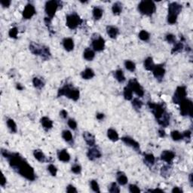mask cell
<instances>
[{"label":"cell","mask_w":193,"mask_h":193,"mask_svg":"<svg viewBox=\"0 0 193 193\" xmlns=\"http://www.w3.org/2000/svg\"><path fill=\"white\" fill-rule=\"evenodd\" d=\"M138 10L140 14L146 16H151L155 12L156 6L153 1H141L138 5Z\"/></svg>","instance_id":"5"},{"label":"cell","mask_w":193,"mask_h":193,"mask_svg":"<svg viewBox=\"0 0 193 193\" xmlns=\"http://www.w3.org/2000/svg\"><path fill=\"white\" fill-rule=\"evenodd\" d=\"M179 104L180 107V114L182 116H189L190 117H192L193 104L190 100L185 98L182 100Z\"/></svg>","instance_id":"7"},{"label":"cell","mask_w":193,"mask_h":193,"mask_svg":"<svg viewBox=\"0 0 193 193\" xmlns=\"http://www.w3.org/2000/svg\"><path fill=\"white\" fill-rule=\"evenodd\" d=\"M71 170L73 173H76V174H79V173H80L81 171H82V167H81L79 164H76L72 167Z\"/></svg>","instance_id":"47"},{"label":"cell","mask_w":193,"mask_h":193,"mask_svg":"<svg viewBox=\"0 0 193 193\" xmlns=\"http://www.w3.org/2000/svg\"><path fill=\"white\" fill-rule=\"evenodd\" d=\"M129 191H130V192L132 193L140 192V189L139 188V187L137 185H134V184H131V185H129Z\"/></svg>","instance_id":"49"},{"label":"cell","mask_w":193,"mask_h":193,"mask_svg":"<svg viewBox=\"0 0 193 193\" xmlns=\"http://www.w3.org/2000/svg\"><path fill=\"white\" fill-rule=\"evenodd\" d=\"M0 3H1V5H2V6L3 8H8L10 6V5H11V2L9 1V0H5V1H1Z\"/></svg>","instance_id":"54"},{"label":"cell","mask_w":193,"mask_h":193,"mask_svg":"<svg viewBox=\"0 0 193 193\" xmlns=\"http://www.w3.org/2000/svg\"><path fill=\"white\" fill-rule=\"evenodd\" d=\"M123 94L124 98L127 101H131L132 98H133V91H132V90L128 85L124 88Z\"/></svg>","instance_id":"32"},{"label":"cell","mask_w":193,"mask_h":193,"mask_svg":"<svg viewBox=\"0 0 193 193\" xmlns=\"http://www.w3.org/2000/svg\"><path fill=\"white\" fill-rule=\"evenodd\" d=\"M33 86H34L36 88H38V89H41V88H43L44 85H45V82H44V81L42 80L41 78H39V77L33 78Z\"/></svg>","instance_id":"35"},{"label":"cell","mask_w":193,"mask_h":193,"mask_svg":"<svg viewBox=\"0 0 193 193\" xmlns=\"http://www.w3.org/2000/svg\"><path fill=\"white\" fill-rule=\"evenodd\" d=\"M81 76H82V78L83 79L88 80V79H92V78H94L95 74H94V72L92 69L87 68L85 69L84 71H82V73H81Z\"/></svg>","instance_id":"25"},{"label":"cell","mask_w":193,"mask_h":193,"mask_svg":"<svg viewBox=\"0 0 193 193\" xmlns=\"http://www.w3.org/2000/svg\"><path fill=\"white\" fill-rule=\"evenodd\" d=\"M67 124H68L69 127H70L71 129H73V130H76V128H77V123H76V122L74 119H69Z\"/></svg>","instance_id":"51"},{"label":"cell","mask_w":193,"mask_h":193,"mask_svg":"<svg viewBox=\"0 0 193 193\" xmlns=\"http://www.w3.org/2000/svg\"><path fill=\"white\" fill-rule=\"evenodd\" d=\"M104 113H98V114H97V119H98V120H102V119H104Z\"/></svg>","instance_id":"60"},{"label":"cell","mask_w":193,"mask_h":193,"mask_svg":"<svg viewBox=\"0 0 193 193\" xmlns=\"http://www.w3.org/2000/svg\"><path fill=\"white\" fill-rule=\"evenodd\" d=\"M175 158V153L170 150H164L161 154V159L167 164H170Z\"/></svg>","instance_id":"16"},{"label":"cell","mask_w":193,"mask_h":193,"mask_svg":"<svg viewBox=\"0 0 193 193\" xmlns=\"http://www.w3.org/2000/svg\"><path fill=\"white\" fill-rule=\"evenodd\" d=\"M107 137H108V138L110 140L113 141V142H116V141L119 140V139L118 133L116 132V131H115L113 128H110V129L107 131Z\"/></svg>","instance_id":"28"},{"label":"cell","mask_w":193,"mask_h":193,"mask_svg":"<svg viewBox=\"0 0 193 193\" xmlns=\"http://www.w3.org/2000/svg\"><path fill=\"white\" fill-rule=\"evenodd\" d=\"M155 63L153 62V59L151 57H147L144 61V67L148 71H152L153 68L155 67Z\"/></svg>","instance_id":"29"},{"label":"cell","mask_w":193,"mask_h":193,"mask_svg":"<svg viewBox=\"0 0 193 193\" xmlns=\"http://www.w3.org/2000/svg\"><path fill=\"white\" fill-rule=\"evenodd\" d=\"M67 115H68V113H67L66 110H63L60 112V116H61L63 119H66V118L67 117Z\"/></svg>","instance_id":"55"},{"label":"cell","mask_w":193,"mask_h":193,"mask_svg":"<svg viewBox=\"0 0 193 193\" xmlns=\"http://www.w3.org/2000/svg\"><path fill=\"white\" fill-rule=\"evenodd\" d=\"M62 96H66L69 99L77 101L80 96V92L77 88L70 85H65L63 87L60 88L57 91V97L60 98Z\"/></svg>","instance_id":"4"},{"label":"cell","mask_w":193,"mask_h":193,"mask_svg":"<svg viewBox=\"0 0 193 193\" xmlns=\"http://www.w3.org/2000/svg\"><path fill=\"white\" fill-rule=\"evenodd\" d=\"M29 51L32 54L36 56H40L45 60H48L51 57V53L48 47L40 45L36 42H31L29 45Z\"/></svg>","instance_id":"3"},{"label":"cell","mask_w":193,"mask_h":193,"mask_svg":"<svg viewBox=\"0 0 193 193\" xmlns=\"http://www.w3.org/2000/svg\"><path fill=\"white\" fill-rule=\"evenodd\" d=\"M67 191L69 193L77 192V189H76V187L73 186V185H69L67 187Z\"/></svg>","instance_id":"53"},{"label":"cell","mask_w":193,"mask_h":193,"mask_svg":"<svg viewBox=\"0 0 193 193\" xmlns=\"http://www.w3.org/2000/svg\"><path fill=\"white\" fill-rule=\"evenodd\" d=\"M182 5H179L177 2H171L168 5V14L177 16L182 11Z\"/></svg>","instance_id":"15"},{"label":"cell","mask_w":193,"mask_h":193,"mask_svg":"<svg viewBox=\"0 0 193 193\" xmlns=\"http://www.w3.org/2000/svg\"><path fill=\"white\" fill-rule=\"evenodd\" d=\"M33 155H34L35 158L37 161H39V162L41 163L46 162V161H48V159L47 158V157L45 155V154L39 149L34 150V152H33Z\"/></svg>","instance_id":"21"},{"label":"cell","mask_w":193,"mask_h":193,"mask_svg":"<svg viewBox=\"0 0 193 193\" xmlns=\"http://www.w3.org/2000/svg\"><path fill=\"white\" fill-rule=\"evenodd\" d=\"M152 73L154 77L157 80L161 81L165 75V70L162 65H157L155 66V67L152 70Z\"/></svg>","instance_id":"14"},{"label":"cell","mask_w":193,"mask_h":193,"mask_svg":"<svg viewBox=\"0 0 193 193\" xmlns=\"http://www.w3.org/2000/svg\"><path fill=\"white\" fill-rule=\"evenodd\" d=\"M92 48L95 51H102L105 48V40L101 36H98L92 40Z\"/></svg>","instance_id":"11"},{"label":"cell","mask_w":193,"mask_h":193,"mask_svg":"<svg viewBox=\"0 0 193 193\" xmlns=\"http://www.w3.org/2000/svg\"><path fill=\"white\" fill-rule=\"evenodd\" d=\"M1 154L8 160L10 167L20 176L29 181L36 179V173L33 167H31L19 153L11 152L8 150L2 149Z\"/></svg>","instance_id":"1"},{"label":"cell","mask_w":193,"mask_h":193,"mask_svg":"<svg viewBox=\"0 0 193 193\" xmlns=\"http://www.w3.org/2000/svg\"><path fill=\"white\" fill-rule=\"evenodd\" d=\"M83 22L82 19L76 13H73V14H68L67 16V26H68L70 29H75L81 25Z\"/></svg>","instance_id":"8"},{"label":"cell","mask_w":193,"mask_h":193,"mask_svg":"<svg viewBox=\"0 0 193 193\" xmlns=\"http://www.w3.org/2000/svg\"><path fill=\"white\" fill-rule=\"evenodd\" d=\"M48 171H49V173H51V176H55L56 175H57V167H56L54 165H53V164H50V165L48 166Z\"/></svg>","instance_id":"46"},{"label":"cell","mask_w":193,"mask_h":193,"mask_svg":"<svg viewBox=\"0 0 193 193\" xmlns=\"http://www.w3.org/2000/svg\"><path fill=\"white\" fill-rule=\"evenodd\" d=\"M158 134L160 137H165V131H164V130H163V129H159Z\"/></svg>","instance_id":"57"},{"label":"cell","mask_w":193,"mask_h":193,"mask_svg":"<svg viewBox=\"0 0 193 193\" xmlns=\"http://www.w3.org/2000/svg\"><path fill=\"white\" fill-rule=\"evenodd\" d=\"M170 135H171L172 139L175 141H179L183 139L182 134H181L180 132H179L178 131H173L171 132V134Z\"/></svg>","instance_id":"40"},{"label":"cell","mask_w":193,"mask_h":193,"mask_svg":"<svg viewBox=\"0 0 193 193\" xmlns=\"http://www.w3.org/2000/svg\"><path fill=\"white\" fill-rule=\"evenodd\" d=\"M176 20H177V16L172 15V14L167 15V22L170 24H174L176 23Z\"/></svg>","instance_id":"50"},{"label":"cell","mask_w":193,"mask_h":193,"mask_svg":"<svg viewBox=\"0 0 193 193\" xmlns=\"http://www.w3.org/2000/svg\"><path fill=\"white\" fill-rule=\"evenodd\" d=\"M128 86L132 90L133 92H134L138 97L142 98L144 95V90L142 88L139 82H137L136 79H131L129 82H128Z\"/></svg>","instance_id":"10"},{"label":"cell","mask_w":193,"mask_h":193,"mask_svg":"<svg viewBox=\"0 0 193 193\" xmlns=\"http://www.w3.org/2000/svg\"><path fill=\"white\" fill-rule=\"evenodd\" d=\"M109 191L111 193H119L120 192V189H119V187L118 186V185L116 182H113L110 185Z\"/></svg>","instance_id":"45"},{"label":"cell","mask_w":193,"mask_h":193,"mask_svg":"<svg viewBox=\"0 0 193 193\" xmlns=\"http://www.w3.org/2000/svg\"><path fill=\"white\" fill-rule=\"evenodd\" d=\"M117 182H119V184H120L121 185H125L128 183V177L126 175L123 173V172H118L117 173Z\"/></svg>","instance_id":"27"},{"label":"cell","mask_w":193,"mask_h":193,"mask_svg":"<svg viewBox=\"0 0 193 193\" xmlns=\"http://www.w3.org/2000/svg\"><path fill=\"white\" fill-rule=\"evenodd\" d=\"M155 161V158L152 153H146L144 155V162L146 165L152 166Z\"/></svg>","instance_id":"26"},{"label":"cell","mask_w":193,"mask_h":193,"mask_svg":"<svg viewBox=\"0 0 193 193\" xmlns=\"http://www.w3.org/2000/svg\"><path fill=\"white\" fill-rule=\"evenodd\" d=\"M122 140V142L125 144H126L128 146L131 147L134 149L136 150L137 152H140V143L136 141L135 140H134L133 138L130 137H123L121 139Z\"/></svg>","instance_id":"12"},{"label":"cell","mask_w":193,"mask_h":193,"mask_svg":"<svg viewBox=\"0 0 193 193\" xmlns=\"http://www.w3.org/2000/svg\"><path fill=\"white\" fill-rule=\"evenodd\" d=\"M125 67L127 70L131 72H134L136 70V65L131 60H126L125 62Z\"/></svg>","instance_id":"39"},{"label":"cell","mask_w":193,"mask_h":193,"mask_svg":"<svg viewBox=\"0 0 193 193\" xmlns=\"http://www.w3.org/2000/svg\"><path fill=\"white\" fill-rule=\"evenodd\" d=\"M149 33L146 30H141L139 33V38L142 41H148L149 39Z\"/></svg>","instance_id":"42"},{"label":"cell","mask_w":193,"mask_h":193,"mask_svg":"<svg viewBox=\"0 0 193 193\" xmlns=\"http://www.w3.org/2000/svg\"><path fill=\"white\" fill-rule=\"evenodd\" d=\"M7 123V126H8V129L11 131V133H16L17 131V125H16L15 122H14L13 119H8L6 122Z\"/></svg>","instance_id":"34"},{"label":"cell","mask_w":193,"mask_h":193,"mask_svg":"<svg viewBox=\"0 0 193 193\" xmlns=\"http://www.w3.org/2000/svg\"><path fill=\"white\" fill-rule=\"evenodd\" d=\"M112 11L115 15H119L122 11V5L121 2H115L112 7Z\"/></svg>","instance_id":"30"},{"label":"cell","mask_w":193,"mask_h":193,"mask_svg":"<svg viewBox=\"0 0 193 193\" xmlns=\"http://www.w3.org/2000/svg\"><path fill=\"white\" fill-rule=\"evenodd\" d=\"M107 34L111 39H116L119 33V30L117 27L114 26H108L107 27Z\"/></svg>","instance_id":"22"},{"label":"cell","mask_w":193,"mask_h":193,"mask_svg":"<svg viewBox=\"0 0 193 193\" xmlns=\"http://www.w3.org/2000/svg\"><path fill=\"white\" fill-rule=\"evenodd\" d=\"M17 34H18V30H17V27H12L10 29L9 32H8V35L12 39H17Z\"/></svg>","instance_id":"44"},{"label":"cell","mask_w":193,"mask_h":193,"mask_svg":"<svg viewBox=\"0 0 193 193\" xmlns=\"http://www.w3.org/2000/svg\"><path fill=\"white\" fill-rule=\"evenodd\" d=\"M60 5H61V2L60 1H55V0L48 1L45 3V11L47 16H48L47 17L52 20V18L55 15L56 11L58 9Z\"/></svg>","instance_id":"6"},{"label":"cell","mask_w":193,"mask_h":193,"mask_svg":"<svg viewBox=\"0 0 193 193\" xmlns=\"http://www.w3.org/2000/svg\"><path fill=\"white\" fill-rule=\"evenodd\" d=\"M143 105V102L140 100L138 99V98H134V99L133 100V101H132V106H133V107L136 110H140V109L142 108Z\"/></svg>","instance_id":"41"},{"label":"cell","mask_w":193,"mask_h":193,"mask_svg":"<svg viewBox=\"0 0 193 193\" xmlns=\"http://www.w3.org/2000/svg\"><path fill=\"white\" fill-rule=\"evenodd\" d=\"M182 136H183V138H185V139L190 140L191 139V131H185L182 133Z\"/></svg>","instance_id":"52"},{"label":"cell","mask_w":193,"mask_h":193,"mask_svg":"<svg viewBox=\"0 0 193 193\" xmlns=\"http://www.w3.org/2000/svg\"><path fill=\"white\" fill-rule=\"evenodd\" d=\"M5 184H6V178L5 177V176H4L3 174H2V181H1V185H2V186L3 187V186H5Z\"/></svg>","instance_id":"59"},{"label":"cell","mask_w":193,"mask_h":193,"mask_svg":"<svg viewBox=\"0 0 193 193\" xmlns=\"http://www.w3.org/2000/svg\"><path fill=\"white\" fill-rule=\"evenodd\" d=\"M41 124H42V127L44 129H45L46 131L50 130L53 128V122L48 117H42L40 120Z\"/></svg>","instance_id":"23"},{"label":"cell","mask_w":193,"mask_h":193,"mask_svg":"<svg viewBox=\"0 0 193 193\" xmlns=\"http://www.w3.org/2000/svg\"><path fill=\"white\" fill-rule=\"evenodd\" d=\"M63 46L67 51H71L74 48V42L71 38H65L63 40Z\"/></svg>","instance_id":"20"},{"label":"cell","mask_w":193,"mask_h":193,"mask_svg":"<svg viewBox=\"0 0 193 193\" xmlns=\"http://www.w3.org/2000/svg\"><path fill=\"white\" fill-rule=\"evenodd\" d=\"M62 137L63 138L64 140L69 143L73 140V134H72L71 132L68 130H65L62 132Z\"/></svg>","instance_id":"36"},{"label":"cell","mask_w":193,"mask_h":193,"mask_svg":"<svg viewBox=\"0 0 193 193\" xmlns=\"http://www.w3.org/2000/svg\"><path fill=\"white\" fill-rule=\"evenodd\" d=\"M17 89H18L19 91H22L23 89V87L20 84H17Z\"/></svg>","instance_id":"61"},{"label":"cell","mask_w":193,"mask_h":193,"mask_svg":"<svg viewBox=\"0 0 193 193\" xmlns=\"http://www.w3.org/2000/svg\"><path fill=\"white\" fill-rule=\"evenodd\" d=\"M148 107L161 126L167 127L170 124V115L165 111L162 104L148 102Z\"/></svg>","instance_id":"2"},{"label":"cell","mask_w":193,"mask_h":193,"mask_svg":"<svg viewBox=\"0 0 193 193\" xmlns=\"http://www.w3.org/2000/svg\"><path fill=\"white\" fill-rule=\"evenodd\" d=\"M149 192H164V191L160 188H155V189H149Z\"/></svg>","instance_id":"58"},{"label":"cell","mask_w":193,"mask_h":193,"mask_svg":"<svg viewBox=\"0 0 193 193\" xmlns=\"http://www.w3.org/2000/svg\"><path fill=\"white\" fill-rule=\"evenodd\" d=\"M183 47H184L183 44H182V42H176V43H175L173 48H172L171 54H176V53L180 52V51L182 50V48H183Z\"/></svg>","instance_id":"37"},{"label":"cell","mask_w":193,"mask_h":193,"mask_svg":"<svg viewBox=\"0 0 193 193\" xmlns=\"http://www.w3.org/2000/svg\"><path fill=\"white\" fill-rule=\"evenodd\" d=\"M114 77L116 80L120 83H122L125 81V74H124L123 71L122 70H117L114 73Z\"/></svg>","instance_id":"33"},{"label":"cell","mask_w":193,"mask_h":193,"mask_svg":"<svg viewBox=\"0 0 193 193\" xmlns=\"http://www.w3.org/2000/svg\"><path fill=\"white\" fill-rule=\"evenodd\" d=\"M191 177H192V173H190L189 174V182H190V185H191V186H192V179H191Z\"/></svg>","instance_id":"62"},{"label":"cell","mask_w":193,"mask_h":193,"mask_svg":"<svg viewBox=\"0 0 193 193\" xmlns=\"http://www.w3.org/2000/svg\"><path fill=\"white\" fill-rule=\"evenodd\" d=\"M94 57H95V52L93 49L88 48L84 51L83 57L88 61H91V60H94Z\"/></svg>","instance_id":"24"},{"label":"cell","mask_w":193,"mask_h":193,"mask_svg":"<svg viewBox=\"0 0 193 193\" xmlns=\"http://www.w3.org/2000/svg\"><path fill=\"white\" fill-rule=\"evenodd\" d=\"M36 14V8L34 5L29 3L25 6L24 9L23 11V17L26 20L32 18Z\"/></svg>","instance_id":"13"},{"label":"cell","mask_w":193,"mask_h":193,"mask_svg":"<svg viewBox=\"0 0 193 193\" xmlns=\"http://www.w3.org/2000/svg\"><path fill=\"white\" fill-rule=\"evenodd\" d=\"M87 156H88V159L91 161H94L96 159L101 158L102 154L101 152L98 149V148H91L88 149V153H87Z\"/></svg>","instance_id":"17"},{"label":"cell","mask_w":193,"mask_h":193,"mask_svg":"<svg viewBox=\"0 0 193 193\" xmlns=\"http://www.w3.org/2000/svg\"><path fill=\"white\" fill-rule=\"evenodd\" d=\"M166 40H167V42H168V43L175 44V42H176V36H175L174 35L169 33V34H167V36H166Z\"/></svg>","instance_id":"48"},{"label":"cell","mask_w":193,"mask_h":193,"mask_svg":"<svg viewBox=\"0 0 193 193\" xmlns=\"http://www.w3.org/2000/svg\"><path fill=\"white\" fill-rule=\"evenodd\" d=\"M91 186L94 191H95V192H101L99 184H98V182H97V181L94 180V179H93V180L91 181Z\"/></svg>","instance_id":"43"},{"label":"cell","mask_w":193,"mask_h":193,"mask_svg":"<svg viewBox=\"0 0 193 193\" xmlns=\"http://www.w3.org/2000/svg\"><path fill=\"white\" fill-rule=\"evenodd\" d=\"M172 192L173 193H182L183 191L179 187H173V188L172 189Z\"/></svg>","instance_id":"56"},{"label":"cell","mask_w":193,"mask_h":193,"mask_svg":"<svg viewBox=\"0 0 193 193\" xmlns=\"http://www.w3.org/2000/svg\"><path fill=\"white\" fill-rule=\"evenodd\" d=\"M83 138L85 140L86 143L88 144L89 146H94L95 145V137L92 134L89 133L88 131H85L83 133Z\"/></svg>","instance_id":"18"},{"label":"cell","mask_w":193,"mask_h":193,"mask_svg":"<svg viewBox=\"0 0 193 193\" xmlns=\"http://www.w3.org/2000/svg\"><path fill=\"white\" fill-rule=\"evenodd\" d=\"M57 157H58V159L60 161H63V162H69L70 160V155L69 154L68 152L66 149L60 150V151L58 152L57 153Z\"/></svg>","instance_id":"19"},{"label":"cell","mask_w":193,"mask_h":193,"mask_svg":"<svg viewBox=\"0 0 193 193\" xmlns=\"http://www.w3.org/2000/svg\"><path fill=\"white\" fill-rule=\"evenodd\" d=\"M93 13V17L95 20H100V19L103 16V13H104V11L100 7H94V9L92 11Z\"/></svg>","instance_id":"31"},{"label":"cell","mask_w":193,"mask_h":193,"mask_svg":"<svg viewBox=\"0 0 193 193\" xmlns=\"http://www.w3.org/2000/svg\"><path fill=\"white\" fill-rule=\"evenodd\" d=\"M187 95L186 88L185 86H179L176 88V91L173 96V101L174 104H179L182 100L185 99Z\"/></svg>","instance_id":"9"},{"label":"cell","mask_w":193,"mask_h":193,"mask_svg":"<svg viewBox=\"0 0 193 193\" xmlns=\"http://www.w3.org/2000/svg\"><path fill=\"white\" fill-rule=\"evenodd\" d=\"M170 173H171V167L170 166H164L161 169V174L164 177L170 176Z\"/></svg>","instance_id":"38"}]
</instances>
